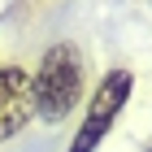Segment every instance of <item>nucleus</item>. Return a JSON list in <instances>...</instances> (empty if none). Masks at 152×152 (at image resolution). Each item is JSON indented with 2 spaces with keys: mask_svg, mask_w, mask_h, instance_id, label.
<instances>
[{
  "mask_svg": "<svg viewBox=\"0 0 152 152\" xmlns=\"http://www.w3.org/2000/svg\"><path fill=\"white\" fill-rule=\"evenodd\" d=\"M35 117V78L22 65H0V143Z\"/></svg>",
  "mask_w": 152,
  "mask_h": 152,
  "instance_id": "7ed1b4c3",
  "label": "nucleus"
},
{
  "mask_svg": "<svg viewBox=\"0 0 152 152\" xmlns=\"http://www.w3.org/2000/svg\"><path fill=\"white\" fill-rule=\"evenodd\" d=\"M35 113L44 122H61L74 104L83 100L87 87V65L74 44H52L35 65Z\"/></svg>",
  "mask_w": 152,
  "mask_h": 152,
  "instance_id": "f257e3e1",
  "label": "nucleus"
},
{
  "mask_svg": "<svg viewBox=\"0 0 152 152\" xmlns=\"http://www.w3.org/2000/svg\"><path fill=\"white\" fill-rule=\"evenodd\" d=\"M130 87H135V74L130 70H109L100 78V87L91 91L87 113H83L78 130H74V139H70V152H96L104 143V135L117 126V117H122V109L130 100Z\"/></svg>",
  "mask_w": 152,
  "mask_h": 152,
  "instance_id": "f03ea898",
  "label": "nucleus"
}]
</instances>
